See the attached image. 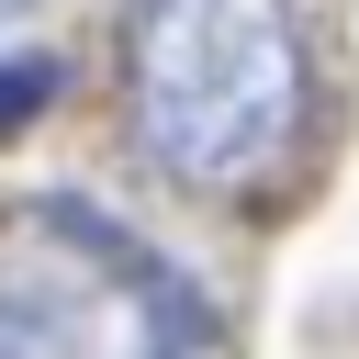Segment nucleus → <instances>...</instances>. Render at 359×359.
I'll use <instances>...</instances> for the list:
<instances>
[{"mask_svg": "<svg viewBox=\"0 0 359 359\" xmlns=\"http://www.w3.org/2000/svg\"><path fill=\"white\" fill-rule=\"evenodd\" d=\"M45 90H56V67H45V56H11V67H0V135H11V123H34V112H45Z\"/></svg>", "mask_w": 359, "mask_h": 359, "instance_id": "3", "label": "nucleus"}, {"mask_svg": "<svg viewBox=\"0 0 359 359\" xmlns=\"http://www.w3.org/2000/svg\"><path fill=\"white\" fill-rule=\"evenodd\" d=\"M303 22L292 0H135L123 11V123L191 191H247L303 135Z\"/></svg>", "mask_w": 359, "mask_h": 359, "instance_id": "1", "label": "nucleus"}, {"mask_svg": "<svg viewBox=\"0 0 359 359\" xmlns=\"http://www.w3.org/2000/svg\"><path fill=\"white\" fill-rule=\"evenodd\" d=\"M0 359H224V325L112 213L34 202L0 236Z\"/></svg>", "mask_w": 359, "mask_h": 359, "instance_id": "2", "label": "nucleus"}, {"mask_svg": "<svg viewBox=\"0 0 359 359\" xmlns=\"http://www.w3.org/2000/svg\"><path fill=\"white\" fill-rule=\"evenodd\" d=\"M11 11H22V0H0V22H11Z\"/></svg>", "mask_w": 359, "mask_h": 359, "instance_id": "4", "label": "nucleus"}]
</instances>
